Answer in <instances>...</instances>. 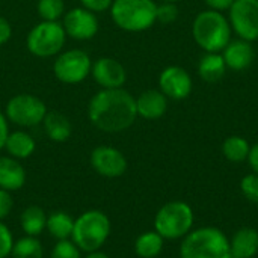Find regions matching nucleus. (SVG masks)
Returning <instances> with one entry per match:
<instances>
[{
	"label": "nucleus",
	"instance_id": "12",
	"mask_svg": "<svg viewBox=\"0 0 258 258\" xmlns=\"http://www.w3.org/2000/svg\"><path fill=\"white\" fill-rule=\"evenodd\" d=\"M91 166L103 177L116 178L125 172L127 160L119 150L109 145H100L91 153Z\"/></svg>",
	"mask_w": 258,
	"mask_h": 258
},
{
	"label": "nucleus",
	"instance_id": "30",
	"mask_svg": "<svg viewBox=\"0 0 258 258\" xmlns=\"http://www.w3.org/2000/svg\"><path fill=\"white\" fill-rule=\"evenodd\" d=\"M240 187H242V192L243 195L258 204V174H251V175H246L242 183H240Z\"/></svg>",
	"mask_w": 258,
	"mask_h": 258
},
{
	"label": "nucleus",
	"instance_id": "31",
	"mask_svg": "<svg viewBox=\"0 0 258 258\" xmlns=\"http://www.w3.org/2000/svg\"><path fill=\"white\" fill-rule=\"evenodd\" d=\"M14 248V239L11 230L0 221V258H6L11 255Z\"/></svg>",
	"mask_w": 258,
	"mask_h": 258
},
{
	"label": "nucleus",
	"instance_id": "37",
	"mask_svg": "<svg viewBox=\"0 0 258 258\" xmlns=\"http://www.w3.org/2000/svg\"><path fill=\"white\" fill-rule=\"evenodd\" d=\"M248 160H249V165H251V168L254 169V172L258 174V144H255V145L249 150Z\"/></svg>",
	"mask_w": 258,
	"mask_h": 258
},
{
	"label": "nucleus",
	"instance_id": "34",
	"mask_svg": "<svg viewBox=\"0 0 258 258\" xmlns=\"http://www.w3.org/2000/svg\"><path fill=\"white\" fill-rule=\"evenodd\" d=\"M12 36V26L11 23L0 15V45L6 44Z\"/></svg>",
	"mask_w": 258,
	"mask_h": 258
},
{
	"label": "nucleus",
	"instance_id": "38",
	"mask_svg": "<svg viewBox=\"0 0 258 258\" xmlns=\"http://www.w3.org/2000/svg\"><path fill=\"white\" fill-rule=\"evenodd\" d=\"M86 258H110L107 254L104 252H100V251H95V252H89Z\"/></svg>",
	"mask_w": 258,
	"mask_h": 258
},
{
	"label": "nucleus",
	"instance_id": "4",
	"mask_svg": "<svg viewBox=\"0 0 258 258\" xmlns=\"http://www.w3.org/2000/svg\"><path fill=\"white\" fill-rule=\"evenodd\" d=\"M157 5L154 0H113L110 15L113 23L127 32H144L156 20Z\"/></svg>",
	"mask_w": 258,
	"mask_h": 258
},
{
	"label": "nucleus",
	"instance_id": "16",
	"mask_svg": "<svg viewBox=\"0 0 258 258\" xmlns=\"http://www.w3.org/2000/svg\"><path fill=\"white\" fill-rule=\"evenodd\" d=\"M168 98L162 91L148 89L136 98V112L145 119H159L165 115Z\"/></svg>",
	"mask_w": 258,
	"mask_h": 258
},
{
	"label": "nucleus",
	"instance_id": "22",
	"mask_svg": "<svg viewBox=\"0 0 258 258\" xmlns=\"http://www.w3.org/2000/svg\"><path fill=\"white\" fill-rule=\"evenodd\" d=\"M20 225L21 230L26 233V236H32L36 237L39 236L47 225V215L45 212L38 207V206H30L27 207L21 216H20Z\"/></svg>",
	"mask_w": 258,
	"mask_h": 258
},
{
	"label": "nucleus",
	"instance_id": "21",
	"mask_svg": "<svg viewBox=\"0 0 258 258\" xmlns=\"http://www.w3.org/2000/svg\"><path fill=\"white\" fill-rule=\"evenodd\" d=\"M225 60L219 53H207L198 63V73L203 80L209 83L219 82L225 76Z\"/></svg>",
	"mask_w": 258,
	"mask_h": 258
},
{
	"label": "nucleus",
	"instance_id": "29",
	"mask_svg": "<svg viewBox=\"0 0 258 258\" xmlns=\"http://www.w3.org/2000/svg\"><path fill=\"white\" fill-rule=\"evenodd\" d=\"M178 17V8L175 6V3H169V2H162V5L157 6L156 11V20H159L163 24H169L172 21H175Z\"/></svg>",
	"mask_w": 258,
	"mask_h": 258
},
{
	"label": "nucleus",
	"instance_id": "20",
	"mask_svg": "<svg viewBox=\"0 0 258 258\" xmlns=\"http://www.w3.org/2000/svg\"><path fill=\"white\" fill-rule=\"evenodd\" d=\"M5 148L11 157L20 160V159L30 157L36 148V144H35V139L29 133L17 130L12 133L9 132L8 139L5 142Z\"/></svg>",
	"mask_w": 258,
	"mask_h": 258
},
{
	"label": "nucleus",
	"instance_id": "6",
	"mask_svg": "<svg viewBox=\"0 0 258 258\" xmlns=\"http://www.w3.org/2000/svg\"><path fill=\"white\" fill-rule=\"evenodd\" d=\"M67 33L59 21H41L35 24L26 38L27 50L36 57L59 54L65 45Z\"/></svg>",
	"mask_w": 258,
	"mask_h": 258
},
{
	"label": "nucleus",
	"instance_id": "7",
	"mask_svg": "<svg viewBox=\"0 0 258 258\" xmlns=\"http://www.w3.org/2000/svg\"><path fill=\"white\" fill-rule=\"evenodd\" d=\"M194 224L192 209L181 201L165 204L156 215L154 227L163 239H180L189 233Z\"/></svg>",
	"mask_w": 258,
	"mask_h": 258
},
{
	"label": "nucleus",
	"instance_id": "18",
	"mask_svg": "<svg viewBox=\"0 0 258 258\" xmlns=\"http://www.w3.org/2000/svg\"><path fill=\"white\" fill-rule=\"evenodd\" d=\"M42 125H44L45 135L53 142H65L70 139V136L73 133V125H71V121L68 119V116H65L60 112H56V110L45 113V116L42 119Z\"/></svg>",
	"mask_w": 258,
	"mask_h": 258
},
{
	"label": "nucleus",
	"instance_id": "35",
	"mask_svg": "<svg viewBox=\"0 0 258 258\" xmlns=\"http://www.w3.org/2000/svg\"><path fill=\"white\" fill-rule=\"evenodd\" d=\"M9 135V125H8V118L3 112H0V150L5 148V142Z\"/></svg>",
	"mask_w": 258,
	"mask_h": 258
},
{
	"label": "nucleus",
	"instance_id": "8",
	"mask_svg": "<svg viewBox=\"0 0 258 258\" xmlns=\"http://www.w3.org/2000/svg\"><path fill=\"white\" fill-rule=\"evenodd\" d=\"M45 103L33 94H17L8 103L5 115L8 121L20 127H35L42 124L47 113Z\"/></svg>",
	"mask_w": 258,
	"mask_h": 258
},
{
	"label": "nucleus",
	"instance_id": "25",
	"mask_svg": "<svg viewBox=\"0 0 258 258\" xmlns=\"http://www.w3.org/2000/svg\"><path fill=\"white\" fill-rule=\"evenodd\" d=\"M11 255L12 258H42L44 249L36 237L24 236L14 243Z\"/></svg>",
	"mask_w": 258,
	"mask_h": 258
},
{
	"label": "nucleus",
	"instance_id": "5",
	"mask_svg": "<svg viewBox=\"0 0 258 258\" xmlns=\"http://www.w3.org/2000/svg\"><path fill=\"white\" fill-rule=\"evenodd\" d=\"M181 258H231L230 242L218 228H200L186 236L180 248Z\"/></svg>",
	"mask_w": 258,
	"mask_h": 258
},
{
	"label": "nucleus",
	"instance_id": "28",
	"mask_svg": "<svg viewBox=\"0 0 258 258\" xmlns=\"http://www.w3.org/2000/svg\"><path fill=\"white\" fill-rule=\"evenodd\" d=\"M50 258H82L80 257V249L77 248V245L67 239V240H57V243L54 245Z\"/></svg>",
	"mask_w": 258,
	"mask_h": 258
},
{
	"label": "nucleus",
	"instance_id": "23",
	"mask_svg": "<svg viewBox=\"0 0 258 258\" xmlns=\"http://www.w3.org/2000/svg\"><path fill=\"white\" fill-rule=\"evenodd\" d=\"M45 228L56 240H67L73 236L74 219L65 212H53L47 216Z\"/></svg>",
	"mask_w": 258,
	"mask_h": 258
},
{
	"label": "nucleus",
	"instance_id": "39",
	"mask_svg": "<svg viewBox=\"0 0 258 258\" xmlns=\"http://www.w3.org/2000/svg\"><path fill=\"white\" fill-rule=\"evenodd\" d=\"M160 2H169V3H177V2H180V0H160Z\"/></svg>",
	"mask_w": 258,
	"mask_h": 258
},
{
	"label": "nucleus",
	"instance_id": "15",
	"mask_svg": "<svg viewBox=\"0 0 258 258\" xmlns=\"http://www.w3.org/2000/svg\"><path fill=\"white\" fill-rule=\"evenodd\" d=\"M222 57L228 68L234 71H243L254 62L255 53L249 41L236 39L227 44V47L224 48Z\"/></svg>",
	"mask_w": 258,
	"mask_h": 258
},
{
	"label": "nucleus",
	"instance_id": "2",
	"mask_svg": "<svg viewBox=\"0 0 258 258\" xmlns=\"http://www.w3.org/2000/svg\"><path fill=\"white\" fill-rule=\"evenodd\" d=\"M192 33L195 42L207 53H219L230 42L231 26L224 14L209 9L195 17Z\"/></svg>",
	"mask_w": 258,
	"mask_h": 258
},
{
	"label": "nucleus",
	"instance_id": "32",
	"mask_svg": "<svg viewBox=\"0 0 258 258\" xmlns=\"http://www.w3.org/2000/svg\"><path fill=\"white\" fill-rule=\"evenodd\" d=\"M12 207H14V200H12L11 192L0 189V221L9 216Z\"/></svg>",
	"mask_w": 258,
	"mask_h": 258
},
{
	"label": "nucleus",
	"instance_id": "24",
	"mask_svg": "<svg viewBox=\"0 0 258 258\" xmlns=\"http://www.w3.org/2000/svg\"><path fill=\"white\" fill-rule=\"evenodd\" d=\"M163 237L157 231L141 234L135 242V251L141 258H154L162 252Z\"/></svg>",
	"mask_w": 258,
	"mask_h": 258
},
{
	"label": "nucleus",
	"instance_id": "33",
	"mask_svg": "<svg viewBox=\"0 0 258 258\" xmlns=\"http://www.w3.org/2000/svg\"><path fill=\"white\" fill-rule=\"evenodd\" d=\"M113 0H80L82 8L91 11V12H104L107 9H110Z\"/></svg>",
	"mask_w": 258,
	"mask_h": 258
},
{
	"label": "nucleus",
	"instance_id": "26",
	"mask_svg": "<svg viewBox=\"0 0 258 258\" xmlns=\"http://www.w3.org/2000/svg\"><path fill=\"white\" fill-rule=\"evenodd\" d=\"M249 150L251 147L248 141L240 136H231L222 145L224 156L231 162H243L245 159H248Z\"/></svg>",
	"mask_w": 258,
	"mask_h": 258
},
{
	"label": "nucleus",
	"instance_id": "11",
	"mask_svg": "<svg viewBox=\"0 0 258 258\" xmlns=\"http://www.w3.org/2000/svg\"><path fill=\"white\" fill-rule=\"evenodd\" d=\"M62 26L67 36L77 41L92 39L98 32V18L85 8H73L62 17Z\"/></svg>",
	"mask_w": 258,
	"mask_h": 258
},
{
	"label": "nucleus",
	"instance_id": "19",
	"mask_svg": "<svg viewBox=\"0 0 258 258\" xmlns=\"http://www.w3.org/2000/svg\"><path fill=\"white\" fill-rule=\"evenodd\" d=\"M258 251V233L252 228H242L230 242L231 258H251Z\"/></svg>",
	"mask_w": 258,
	"mask_h": 258
},
{
	"label": "nucleus",
	"instance_id": "14",
	"mask_svg": "<svg viewBox=\"0 0 258 258\" xmlns=\"http://www.w3.org/2000/svg\"><path fill=\"white\" fill-rule=\"evenodd\" d=\"M91 76L101 86V89H115L122 88L127 80L125 68L121 62L113 57H100L92 62Z\"/></svg>",
	"mask_w": 258,
	"mask_h": 258
},
{
	"label": "nucleus",
	"instance_id": "3",
	"mask_svg": "<svg viewBox=\"0 0 258 258\" xmlns=\"http://www.w3.org/2000/svg\"><path fill=\"white\" fill-rule=\"evenodd\" d=\"M110 234V221L100 210H88L74 219L73 242L83 252L98 251Z\"/></svg>",
	"mask_w": 258,
	"mask_h": 258
},
{
	"label": "nucleus",
	"instance_id": "17",
	"mask_svg": "<svg viewBox=\"0 0 258 258\" xmlns=\"http://www.w3.org/2000/svg\"><path fill=\"white\" fill-rule=\"evenodd\" d=\"M26 183V171L23 165L8 156V157H0V189L15 192L20 190Z\"/></svg>",
	"mask_w": 258,
	"mask_h": 258
},
{
	"label": "nucleus",
	"instance_id": "9",
	"mask_svg": "<svg viewBox=\"0 0 258 258\" xmlns=\"http://www.w3.org/2000/svg\"><path fill=\"white\" fill-rule=\"evenodd\" d=\"M92 68V60L89 54L83 50H67L60 51L53 63L54 77L67 85H76L83 82Z\"/></svg>",
	"mask_w": 258,
	"mask_h": 258
},
{
	"label": "nucleus",
	"instance_id": "36",
	"mask_svg": "<svg viewBox=\"0 0 258 258\" xmlns=\"http://www.w3.org/2000/svg\"><path fill=\"white\" fill-rule=\"evenodd\" d=\"M207 3V6L213 11H225L230 9L231 5L234 3V0H204Z\"/></svg>",
	"mask_w": 258,
	"mask_h": 258
},
{
	"label": "nucleus",
	"instance_id": "10",
	"mask_svg": "<svg viewBox=\"0 0 258 258\" xmlns=\"http://www.w3.org/2000/svg\"><path fill=\"white\" fill-rule=\"evenodd\" d=\"M230 26L240 39H258V0H234L230 8Z\"/></svg>",
	"mask_w": 258,
	"mask_h": 258
},
{
	"label": "nucleus",
	"instance_id": "27",
	"mask_svg": "<svg viewBox=\"0 0 258 258\" xmlns=\"http://www.w3.org/2000/svg\"><path fill=\"white\" fill-rule=\"evenodd\" d=\"M38 15L42 21H59L65 14L63 0H38Z\"/></svg>",
	"mask_w": 258,
	"mask_h": 258
},
{
	"label": "nucleus",
	"instance_id": "13",
	"mask_svg": "<svg viewBox=\"0 0 258 258\" xmlns=\"http://www.w3.org/2000/svg\"><path fill=\"white\" fill-rule=\"evenodd\" d=\"M160 91L166 98L184 100L192 92V79L181 67H168L159 76Z\"/></svg>",
	"mask_w": 258,
	"mask_h": 258
},
{
	"label": "nucleus",
	"instance_id": "1",
	"mask_svg": "<svg viewBox=\"0 0 258 258\" xmlns=\"http://www.w3.org/2000/svg\"><path fill=\"white\" fill-rule=\"evenodd\" d=\"M136 98L122 88L101 89L88 104V118L104 133H119L136 121Z\"/></svg>",
	"mask_w": 258,
	"mask_h": 258
}]
</instances>
